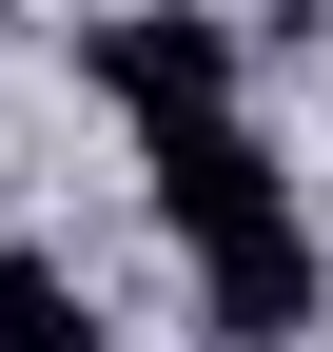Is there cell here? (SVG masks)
Masks as SVG:
<instances>
[{
	"label": "cell",
	"mask_w": 333,
	"mask_h": 352,
	"mask_svg": "<svg viewBox=\"0 0 333 352\" xmlns=\"http://www.w3.org/2000/svg\"><path fill=\"white\" fill-rule=\"evenodd\" d=\"M196 314H216L235 352H294L314 333V235H294V215H275V235H216V254H196Z\"/></svg>",
	"instance_id": "3"
},
{
	"label": "cell",
	"mask_w": 333,
	"mask_h": 352,
	"mask_svg": "<svg viewBox=\"0 0 333 352\" xmlns=\"http://www.w3.org/2000/svg\"><path fill=\"white\" fill-rule=\"evenodd\" d=\"M138 176H157V215H177V254H216V235H275V215H294V176H275L255 98H196V118H138Z\"/></svg>",
	"instance_id": "1"
},
{
	"label": "cell",
	"mask_w": 333,
	"mask_h": 352,
	"mask_svg": "<svg viewBox=\"0 0 333 352\" xmlns=\"http://www.w3.org/2000/svg\"><path fill=\"white\" fill-rule=\"evenodd\" d=\"M0 352H98V294H78L39 235H0Z\"/></svg>",
	"instance_id": "4"
},
{
	"label": "cell",
	"mask_w": 333,
	"mask_h": 352,
	"mask_svg": "<svg viewBox=\"0 0 333 352\" xmlns=\"http://www.w3.org/2000/svg\"><path fill=\"white\" fill-rule=\"evenodd\" d=\"M78 59H98V98H118V118H196V98H235V20H196V0L78 20Z\"/></svg>",
	"instance_id": "2"
}]
</instances>
